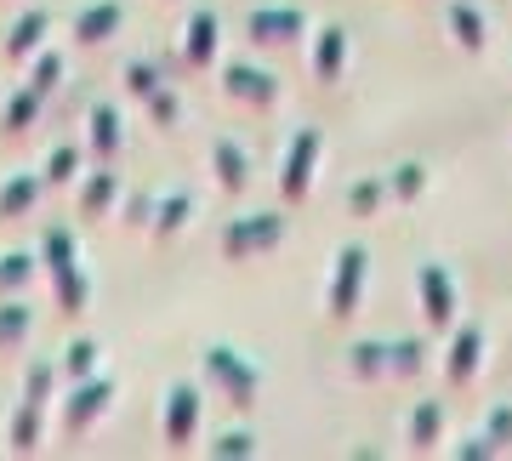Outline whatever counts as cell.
Instances as JSON below:
<instances>
[{
  "label": "cell",
  "instance_id": "5bb4252c",
  "mask_svg": "<svg viewBox=\"0 0 512 461\" xmlns=\"http://www.w3.org/2000/svg\"><path fill=\"white\" fill-rule=\"evenodd\" d=\"M86 126H92V154H97V166H114V160H120V114H114L109 103H92Z\"/></svg>",
  "mask_w": 512,
  "mask_h": 461
},
{
  "label": "cell",
  "instance_id": "6da1fadb",
  "mask_svg": "<svg viewBox=\"0 0 512 461\" xmlns=\"http://www.w3.org/2000/svg\"><path fill=\"white\" fill-rule=\"evenodd\" d=\"M200 370L211 388H222V399L228 405H256V388H262V365H251L239 348H228V342H217V348L200 353Z\"/></svg>",
  "mask_w": 512,
  "mask_h": 461
},
{
  "label": "cell",
  "instance_id": "277c9868",
  "mask_svg": "<svg viewBox=\"0 0 512 461\" xmlns=\"http://www.w3.org/2000/svg\"><path fill=\"white\" fill-rule=\"evenodd\" d=\"M416 291H421V319L433 331H450L456 325V279L444 262H421L416 268Z\"/></svg>",
  "mask_w": 512,
  "mask_h": 461
},
{
  "label": "cell",
  "instance_id": "4316f807",
  "mask_svg": "<svg viewBox=\"0 0 512 461\" xmlns=\"http://www.w3.org/2000/svg\"><path fill=\"white\" fill-rule=\"evenodd\" d=\"M40 262H46V274H57V268H74V262H80L69 228H46V240H40Z\"/></svg>",
  "mask_w": 512,
  "mask_h": 461
},
{
  "label": "cell",
  "instance_id": "f35d334b",
  "mask_svg": "<svg viewBox=\"0 0 512 461\" xmlns=\"http://www.w3.org/2000/svg\"><path fill=\"white\" fill-rule=\"evenodd\" d=\"M456 456L461 461H484V456H495V450H490V439H484V433H467V439L456 444Z\"/></svg>",
  "mask_w": 512,
  "mask_h": 461
},
{
  "label": "cell",
  "instance_id": "ffe728a7",
  "mask_svg": "<svg viewBox=\"0 0 512 461\" xmlns=\"http://www.w3.org/2000/svg\"><path fill=\"white\" fill-rule=\"evenodd\" d=\"M40 410L35 399H18V410H12V433H6V444H12V456H29L40 444Z\"/></svg>",
  "mask_w": 512,
  "mask_h": 461
},
{
  "label": "cell",
  "instance_id": "52a82bcc",
  "mask_svg": "<svg viewBox=\"0 0 512 461\" xmlns=\"http://www.w3.org/2000/svg\"><path fill=\"white\" fill-rule=\"evenodd\" d=\"M222 86H228V97H239V103H262V109L279 97L274 69H262V63H228V69H222Z\"/></svg>",
  "mask_w": 512,
  "mask_h": 461
},
{
  "label": "cell",
  "instance_id": "d6986e66",
  "mask_svg": "<svg viewBox=\"0 0 512 461\" xmlns=\"http://www.w3.org/2000/svg\"><path fill=\"white\" fill-rule=\"evenodd\" d=\"M450 35H456L467 52H484L490 23H484V12H478V6H467V0H450Z\"/></svg>",
  "mask_w": 512,
  "mask_h": 461
},
{
  "label": "cell",
  "instance_id": "83f0119b",
  "mask_svg": "<svg viewBox=\"0 0 512 461\" xmlns=\"http://www.w3.org/2000/svg\"><path fill=\"white\" fill-rule=\"evenodd\" d=\"M52 291H57V308H63V314H80V308H86V274H80V262H74V268H57Z\"/></svg>",
  "mask_w": 512,
  "mask_h": 461
},
{
  "label": "cell",
  "instance_id": "2e32d148",
  "mask_svg": "<svg viewBox=\"0 0 512 461\" xmlns=\"http://www.w3.org/2000/svg\"><path fill=\"white\" fill-rule=\"evenodd\" d=\"M120 200V171H109V166H97L86 183H80V217H103L109 205Z\"/></svg>",
  "mask_w": 512,
  "mask_h": 461
},
{
  "label": "cell",
  "instance_id": "8fae6325",
  "mask_svg": "<svg viewBox=\"0 0 512 461\" xmlns=\"http://www.w3.org/2000/svg\"><path fill=\"white\" fill-rule=\"evenodd\" d=\"M211 171H217V183L228 188V194H239V188L251 183V154H245L234 137H211Z\"/></svg>",
  "mask_w": 512,
  "mask_h": 461
},
{
  "label": "cell",
  "instance_id": "5b68a950",
  "mask_svg": "<svg viewBox=\"0 0 512 461\" xmlns=\"http://www.w3.org/2000/svg\"><path fill=\"white\" fill-rule=\"evenodd\" d=\"M319 148H325V131L319 126H302L285 148V171H279V194L285 200H302L313 188V166H319Z\"/></svg>",
  "mask_w": 512,
  "mask_h": 461
},
{
  "label": "cell",
  "instance_id": "7c38bea8",
  "mask_svg": "<svg viewBox=\"0 0 512 461\" xmlns=\"http://www.w3.org/2000/svg\"><path fill=\"white\" fill-rule=\"evenodd\" d=\"M120 23H126V6L120 0H97L86 12H74V35L86 40V46H97V40L120 35Z\"/></svg>",
  "mask_w": 512,
  "mask_h": 461
},
{
  "label": "cell",
  "instance_id": "484cf974",
  "mask_svg": "<svg viewBox=\"0 0 512 461\" xmlns=\"http://www.w3.org/2000/svg\"><path fill=\"white\" fill-rule=\"evenodd\" d=\"M348 370L359 376V382L387 376V342H353V348H348Z\"/></svg>",
  "mask_w": 512,
  "mask_h": 461
},
{
  "label": "cell",
  "instance_id": "44dd1931",
  "mask_svg": "<svg viewBox=\"0 0 512 461\" xmlns=\"http://www.w3.org/2000/svg\"><path fill=\"white\" fill-rule=\"evenodd\" d=\"M188 217H194V194H188V188H177V194L154 200V217H148V228H154V234L165 240V234H177Z\"/></svg>",
  "mask_w": 512,
  "mask_h": 461
},
{
  "label": "cell",
  "instance_id": "8992f818",
  "mask_svg": "<svg viewBox=\"0 0 512 461\" xmlns=\"http://www.w3.org/2000/svg\"><path fill=\"white\" fill-rule=\"evenodd\" d=\"M109 399H114L109 376H80L69 388V399H63V427H69V433H86V427L109 410Z\"/></svg>",
  "mask_w": 512,
  "mask_h": 461
},
{
  "label": "cell",
  "instance_id": "e575fe53",
  "mask_svg": "<svg viewBox=\"0 0 512 461\" xmlns=\"http://www.w3.org/2000/svg\"><path fill=\"white\" fill-rule=\"evenodd\" d=\"M211 456H222V461H245V456H256V433H245V427L222 433V439L211 444Z\"/></svg>",
  "mask_w": 512,
  "mask_h": 461
},
{
  "label": "cell",
  "instance_id": "cb8c5ba5",
  "mask_svg": "<svg viewBox=\"0 0 512 461\" xmlns=\"http://www.w3.org/2000/svg\"><path fill=\"white\" fill-rule=\"evenodd\" d=\"M40 268V251H6L0 257V296H18Z\"/></svg>",
  "mask_w": 512,
  "mask_h": 461
},
{
  "label": "cell",
  "instance_id": "f546056e",
  "mask_svg": "<svg viewBox=\"0 0 512 461\" xmlns=\"http://www.w3.org/2000/svg\"><path fill=\"white\" fill-rule=\"evenodd\" d=\"M35 114H40V92L35 86H18L12 103H6V131H29L35 126Z\"/></svg>",
  "mask_w": 512,
  "mask_h": 461
},
{
  "label": "cell",
  "instance_id": "e0dca14e",
  "mask_svg": "<svg viewBox=\"0 0 512 461\" xmlns=\"http://www.w3.org/2000/svg\"><path fill=\"white\" fill-rule=\"evenodd\" d=\"M40 188H46V177H35V171H18V177H6V188H0V217L12 222V217H23V211H35Z\"/></svg>",
  "mask_w": 512,
  "mask_h": 461
},
{
  "label": "cell",
  "instance_id": "d6a6232c",
  "mask_svg": "<svg viewBox=\"0 0 512 461\" xmlns=\"http://www.w3.org/2000/svg\"><path fill=\"white\" fill-rule=\"evenodd\" d=\"M80 177V148L74 143H57L52 160H46V183H74Z\"/></svg>",
  "mask_w": 512,
  "mask_h": 461
},
{
  "label": "cell",
  "instance_id": "ac0fdd59",
  "mask_svg": "<svg viewBox=\"0 0 512 461\" xmlns=\"http://www.w3.org/2000/svg\"><path fill=\"white\" fill-rule=\"evenodd\" d=\"M46 29H52V12H46V6H35V12H23V18L12 23V35H6V52H12V57L40 52V40H46Z\"/></svg>",
  "mask_w": 512,
  "mask_h": 461
},
{
  "label": "cell",
  "instance_id": "3957f363",
  "mask_svg": "<svg viewBox=\"0 0 512 461\" xmlns=\"http://www.w3.org/2000/svg\"><path fill=\"white\" fill-rule=\"evenodd\" d=\"M285 240V217L279 211H251V217H234L228 222V234H222V251L234 262L256 257V251H274Z\"/></svg>",
  "mask_w": 512,
  "mask_h": 461
},
{
  "label": "cell",
  "instance_id": "74e56055",
  "mask_svg": "<svg viewBox=\"0 0 512 461\" xmlns=\"http://www.w3.org/2000/svg\"><path fill=\"white\" fill-rule=\"evenodd\" d=\"M160 80H165V74L154 69V63H143V57H131V63H126V92L131 97H148Z\"/></svg>",
  "mask_w": 512,
  "mask_h": 461
},
{
  "label": "cell",
  "instance_id": "836d02e7",
  "mask_svg": "<svg viewBox=\"0 0 512 461\" xmlns=\"http://www.w3.org/2000/svg\"><path fill=\"white\" fill-rule=\"evenodd\" d=\"M29 86H35L40 97L57 92V86H63V57H57V52H40L35 69H29Z\"/></svg>",
  "mask_w": 512,
  "mask_h": 461
},
{
  "label": "cell",
  "instance_id": "ba28073f",
  "mask_svg": "<svg viewBox=\"0 0 512 461\" xmlns=\"http://www.w3.org/2000/svg\"><path fill=\"white\" fill-rule=\"evenodd\" d=\"M194 422H200V388L177 382V388L165 393V444L183 450V444L194 439Z\"/></svg>",
  "mask_w": 512,
  "mask_h": 461
},
{
  "label": "cell",
  "instance_id": "d590c367",
  "mask_svg": "<svg viewBox=\"0 0 512 461\" xmlns=\"http://www.w3.org/2000/svg\"><path fill=\"white\" fill-rule=\"evenodd\" d=\"M478 433H484V439H490V450L501 456V450L512 444V405H495V410H490V422L478 427Z\"/></svg>",
  "mask_w": 512,
  "mask_h": 461
},
{
  "label": "cell",
  "instance_id": "9c48e42d",
  "mask_svg": "<svg viewBox=\"0 0 512 461\" xmlns=\"http://www.w3.org/2000/svg\"><path fill=\"white\" fill-rule=\"evenodd\" d=\"M245 29H251V40H268V46H285V40H296L302 29H308V18H302L296 6H256L251 18H245Z\"/></svg>",
  "mask_w": 512,
  "mask_h": 461
},
{
  "label": "cell",
  "instance_id": "30bf717a",
  "mask_svg": "<svg viewBox=\"0 0 512 461\" xmlns=\"http://www.w3.org/2000/svg\"><path fill=\"white\" fill-rule=\"evenodd\" d=\"M478 359H484V331H478V325H461L456 342H450V359H444V376H450V388H467V382H473Z\"/></svg>",
  "mask_w": 512,
  "mask_h": 461
},
{
  "label": "cell",
  "instance_id": "9a60e30c",
  "mask_svg": "<svg viewBox=\"0 0 512 461\" xmlns=\"http://www.w3.org/2000/svg\"><path fill=\"white\" fill-rule=\"evenodd\" d=\"M342 63H348V29H342V23H325V29H319V46H313V74H319V80H336Z\"/></svg>",
  "mask_w": 512,
  "mask_h": 461
},
{
  "label": "cell",
  "instance_id": "7a4b0ae2",
  "mask_svg": "<svg viewBox=\"0 0 512 461\" xmlns=\"http://www.w3.org/2000/svg\"><path fill=\"white\" fill-rule=\"evenodd\" d=\"M365 268H370V251H365V245H342V251H336V268H330V291H325L330 319L359 314V296H365Z\"/></svg>",
  "mask_w": 512,
  "mask_h": 461
},
{
  "label": "cell",
  "instance_id": "ab89813d",
  "mask_svg": "<svg viewBox=\"0 0 512 461\" xmlns=\"http://www.w3.org/2000/svg\"><path fill=\"white\" fill-rule=\"evenodd\" d=\"M148 217H154V200H148V194H131V200H126V222L148 228Z\"/></svg>",
  "mask_w": 512,
  "mask_h": 461
},
{
  "label": "cell",
  "instance_id": "1f68e13d",
  "mask_svg": "<svg viewBox=\"0 0 512 461\" xmlns=\"http://www.w3.org/2000/svg\"><path fill=\"white\" fill-rule=\"evenodd\" d=\"M421 188H427V166H416V160L399 166V171H387V194H393V200H416Z\"/></svg>",
  "mask_w": 512,
  "mask_h": 461
},
{
  "label": "cell",
  "instance_id": "8d00e7d4",
  "mask_svg": "<svg viewBox=\"0 0 512 461\" xmlns=\"http://www.w3.org/2000/svg\"><path fill=\"white\" fill-rule=\"evenodd\" d=\"M143 103H148V114H154L160 126H177V114H183V103H177V92H171L165 80H160V86H154V92L143 97Z\"/></svg>",
  "mask_w": 512,
  "mask_h": 461
},
{
  "label": "cell",
  "instance_id": "f1b7e54d",
  "mask_svg": "<svg viewBox=\"0 0 512 461\" xmlns=\"http://www.w3.org/2000/svg\"><path fill=\"white\" fill-rule=\"evenodd\" d=\"M387 200V177H359L348 188V211L353 217H376V205Z\"/></svg>",
  "mask_w": 512,
  "mask_h": 461
},
{
  "label": "cell",
  "instance_id": "d4e9b609",
  "mask_svg": "<svg viewBox=\"0 0 512 461\" xmlns=\"http://www.w3.org/2000/svg\"><path fill=\"white\" fill-rule=\"evenodd\" d=\"M421 365H427V342H421V336L387 342V376H416Z\"/></svg>",
  "mask_w": 512,
  "mask_h": 461
},
{
  "label": "cell",
  "instance_id": "603a6c76",
  "mask_svg": "<svg viewBox=\"0 0 512 461\" xmlns=\"http://www.w3.org/2000/svg\"><path fill=\"white\" fill-rule=\"evenodd\" d=\"M29 331H35V308L18 296H0V348H18Z\"/></svg>",
  "mask_w": 512,
  "mask_h": 461
},
{
  "label": "cell",
  "instance_id": "7402d4cb",
  "mask_svg": "<svg viewBox=\"0 0 512 461\" xmlns=\"http://www.w3.org/2000/svg\"><path fill=\"white\" fill-rule=\"evenodd\" d=\"M444 433V405L439 399H421L416 410H410V450H433Z\"/></svg>",
  "mask_w": 512,
  "mask_h": 461
},
{
  "label": "cell",
  "instance_id": "4fadbf2b",
  "mask_svg": "<svg viewBox=\"0 0 512 461\" xmlns=\"http://www.w3.org/2000/svg\"><path fill=\"white\" fill-rule=\"evenodd\" d=\"M217 46H222V23H217V12H194L188 18V40H183V57L194 63V69H205L211 57H217Z\"/></svg>",
  "mask_w": 512,
  "mask_h": 461
},
{
  "label": "cell",
  "instance_id": "4dcf8cb0",
  "mask_svg": "<svg viewBox=\"0 0 512 461\" xmlns=\"http://www.w3.org/2000/svg\"><path fill=\"white\" fill-rule=\"evenodd\" d=\"M92 365H97V342L92 336H74L69 348H63V376L80 382V376H92Z\"/></svg>",
  "mask_w": 512,
  "mask_h": 461
}]
</instances>
